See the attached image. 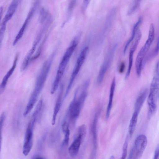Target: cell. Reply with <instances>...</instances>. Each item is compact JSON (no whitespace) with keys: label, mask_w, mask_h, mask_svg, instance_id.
Masks as SVG:
<instances>
[{"label":"cell","mask_w":159,"mask_h":159,"mask_svg":"<svg viewBox=\"0 0 159 159\" xmlns=\"http://www.w3.org/2000/svg\"><path fill=\"white\" fill-rule=\"evenodd\" d=\"M117 45H114L109 51L99 70L97 78V83L98 84L102 82L105 74L111 65L114 56Z\"/></svg>","instance_id":"obj_6"},{"label":"cell","mask_w":159,"mask_h":159,"mask_svg":"<svg viewBox=\"0 0 159 159\" xmlns=\"http://www.w3.org/2000/svg\"><path fill=\"white\" fill-rule=\"evenodd\" d=\"M79 38V36H76L73 39L61 60L56 75L52 85L51 90V93L52 94L55 92L58 88L66 67L78 44Z\"/></svg>","instance_id":"obj_2"},{"label":"cell","mask_w":159,"mask_h":159,"mask_svg":"<svg viewBox=\"0 0 159 159\" xmlns=\"http://www.w3.org/2000/svg\"><path fill=\"white\" fill-rule=\"evenodd\" d=\"M18 58V55L17 54L15 57L11 67L7 73L2 79L0 84V95L5 90L8 80L14 71L16 66Z\"/></svg>","instance_id":"obj_11"},{"label":"cell","mask_w":159,"mask_h":159,"mask_svg":"<svg viewBox=\"0 0 159 159\" xmlns=\"http://www.w3.org/2000/svg\"><path fill=\"white\" fill-rule=\"evenodd\" d=\"M35 123L30 121L25 134L22 149L23 153L27 156L32 148L33 145V131Z\"/></svg>","instance_id":"obj_7"},{"label":"cell","mask_w":159,"mask_h":159,"mask_svg":"<svg viewBox=\"0 0 159 159\" xmlns=\"http://www.w3.org/2000/svg\"><path fill=\"white\" fill-rule=\"evenodd\" d=\"M88 49L89 47L88 46L84 47L82 50L77 59L71 74L69 84L62 99L63 102L66 99L69 94L74 82L84 61Z\"/></svg>","instance_id":"obj_3"},{"label":"cell","mask_w":159,"mask_h":159,"mask_svg":"<svg viewBox=\"0 0 159 159\" xmlns=\"http://www.w3.org/2000/svg\"><path fill=\"white\" fill-rule=\"evenodd\" d=\"M125 64L124 62H123L121 63L119 70V72L120 73H121L124 72L125 68Z\"/></svg>","instance_id":"obj_27"},{"label":"cell","mask_w":159,"mask_h":159,"mask_svg":"<svg viewBox=\"0 0 159 159\" xmlns=\"http://www.w3.org/2000/svg\"><path fill=\"white\" fill-rule=\"evenodd\" d=\"M142 22V18L140 17L138 21L134 25L133 28L132 34L126 43L123 49V53L125 54L126 51L131 42L133 40L135 37L136 34L139 28V27Z\"/></svg>","instance_id":"obj_18"},{"label":"cell","mask_w":159,"mask_h":159,"mask_svg":"<svg viewBox=\"0 0 159 159\" xmlns=\"http://www.w3.org/2000/svg\"><path fill=\"white\" fill-rule=\"evenodd\" d=\"M111 159H114L115 158L113 156H112L110 158Z\"/></svg>","instance_id":"obj_31"},{"label":"cell","mask_w":159,"mask_h":159,"mask_svg":"<svg viewBox=\"0 0 159 159\" xmlns=\"http://www.w3.org/2000/svg\"><path fill=\"white\" fill-rule=\"evenodd\" d=\"M148 143L146 136L143 134L139 135L136 139L134 146L130 150L133 158H140L145 149Z\"/></svg>","instance_id":"obj_5"},{"label":"cell","mask_w":159,"mask_h":159,"mask_svg":"<svg viewBox=\"0 0 159 159\" xmlns=\"http://www.w3.org/2000/svg\"><path fill=\"white\" fill-rule=\"evenodd\" d=\"M148 94V90L145 89L139 94L136 101L134 105V111L139 113L146 99Z\"/></svg>","instance_id":"obj_17"},{"label":"cell","mask_w":159,"mask_h":159,"mask_svg":"<svg viewBox=\"0 0 159 159\" xmlns=\"http://www.w3.org/2000/svg\"><path fill=\"white\" fill-rule=\"evenodd\" d=\"M159 146H158L155 151L154 155V159H157L159 156Z\"/></svg>","instance_id":"obj_28"},{"label":"cell","mask_w":159,"mask_h":159,"mask_svg":"<svg viewBox=\"0 0 159 159\" xmlns=\"http://www.w3.org/2000/svg\"><path fill=\"white\" fill-rule=\"evenodd\" d=\"M5 114L4 112L2 113L0 116V153L1 148L2 127L5 119Z\"/></svg>","instance_id":"obj_21"},{"label":"cell","mask_w":159,"mask_h":159,"mask_svg":"<svg viewBox=\"0 0 159 159\" xmlns=\"http://www.w3.org/2000/svg\"><path fill=\"white\" fill-rule=\"evenodd\" d=\"M48 16L47 11L44 8H42L40 11L39 17L40 22L43 23L46 19Z\"/></svg>","instance_id":"obj_22"},{"label":"cell","mask_w":159,"mask_h":159,"mask_svg":"<svg viewBox=\"0 0 159 159\" xmlns=\"http://www.w3.org/2000/svg\"><path fill=\"white\" fill-rule=\"evenodd\" d=\"M6 24L2 23L0 27V47L5 32Z\"/></svg>","instance_id":"obj_25"},{"label":"cell","mask_w":159,"mask_h":159,"mask_svg":"<svg viewBox=\"0 0 159 159\" xmlns=\"http://www.w3.org/2000/svg\"><path fill=\"white\" fill-rule=\"evenodd\" d=\"M149 48L144 45L140 49L137 55L135 61V69L137 76L141 75V70L144 57Z\"/></svg>","instance_id":"obj_10"},{"label":"cell","mask_w":159,"mask_h":159,"mask_svg":"<svg viewBox=\"0 0 159 159\" xmlns=\"http://www.w3.org/2000/svg\"><path fill=\"white\" fill-rule=\"evenodd\" d=\"M141 0H134L132 6L130 7L128 12V14H131L133 13L139 7Z\"/></svg>","instance_id":"obj_24"},{"label":"cell","mask_w":159,"mask_h":159,"mask_svg":"<svg viewBox=\"0 0 159 159\" xmlns=\"http://www.w3.org/2000/svg\"><path fill=\"white\" fill-rule=\"evenodd\" d=\"M139 114L134 111L131 119L129 127V135L133 134L136 127Z\"/></svg>","instance_id":"obj_19"},{"label":"cell","mask_w":159,"mask_h":159,"mask_svg":"<svg viewBox=\"0 0 159 159\" xmlns=\"http://www.w3.org/2000/svg\"><path fill=\"white\" fill-rule=\"evenodd\" d=\"M43 158V157H42L41 156L39 155H35L34 156V157L33 158L34 159H41Z\"/></svg>","instance_id":"obj_30"},{"label":"cell","mask_w":159,"mask_h":159,"mask_svg":"<svg viewBox=\"0 0 159 159\" xmlns=\"http://www.w3.org/2000/svg\"><path fill=\"white\" fill-rule=\"evenodd\" d=\"M159 50V40L158 39L156 47L155 48L154 50L153 51V52L152 54V56L155 57L156 56L158 53Z\"/></svg>","instance_id":"obj_26"},{"label":"cell","mask_w":159,"mask_h":159,"mask_svg":"<svg viewBox=\"0 0 159 159\" xmlns=\"http://www.w3.org/2000/svg\"><path fill=\"white\" fill-rule=\"evenodd\" d=\"M128 147V137L127 136L125 140L122 148V154L121 159H124L126 157Z\"/></svg>","instance_id":"obj_23"},{"label":"cell","mask_w":159,"mask_h":159,"mask_svg":"<svg viewBox=\"0 0 159 159\" xmlns=\"http://www.w3.org/2000/svg\"><path fill=\"white\" fill-rule=\"evenodd\" d=\"M22 0H12L9 5L2 23L6 24L11 18Z\"/></svg>","instance_id":"obj_12"},{"label":"cell","mask_w":159,"mask_h":159,"mask_svg":"<svg viewBox=\"0 0 159 159\" xmlns=\"http://www.w3.org/2000/svg\"><path fill=\"white\" fill-rule=\"evenodd\" d=\"M135 51L133 49L130 48L129 53V65L127 72L125 75V78L127 79L129 77L132 67L133 63V57L134 52Z\"/></svg>","instance_id":"obj_20"},{"label":"cell","mask_w":159,"mask_h":159,"mask_svg":"<svg viewBox=\"0 0 159 159\" xmlns=\"http://www.w3.org/2000/svg\"><path fill=\"white\" fill-rule=\"evenodd\" d=\"M3 12V8L2 7H0V20L2 18Z\"/></svg>","instance_id":"obj_29"},{"label":"cell","mask_w":159,"mask_h":159,"mask_svg":"<svg viewBox=\"0 0 159 159\" xmlns=\"http://www.w3.org/2000/svg\"><path fill=\"white\" fill-rule=\"evenodd\" d=\"M158 98L153 94L149 93L148 98V118L150 119L155 112L156 108V101Z\"/></svg>","instance_id":"obj_15"},{"label":"cell","mask_w":159,"mask_h":159,"mask_svg":"<svg viewBox=\"0 0 159 159\" xmlns=\"http://www.w3.org/2000/svg\"><path fill=\"white\" fill-rule=\"evenodd\" d=\"M37 5V4L35 3L30 11L24 22L14 40L13 43V46H15L23 36L27 25L34 13Z\"/></svg>","instance_id":"obj_8"},{"label":"cell","mask_w":159,"mask_h":159,"mask_svg":"<svg viewBox=\"0 0 159 159\" xmlns=\"http://www.w3.org/2000/svg\"><path fill=\"white\" fill-rule=\"evenodd\" d=\"M63 88V85L62 84H61L59 89V93L55 105L52 116L51 124L52 125H54L55 124L57 116L61 109L63 102L62 97Z\"/></svg>","instance_id":"obj_9"},{"label":"cell","mask_w":159,"mask_h":159,"mask_svg":"<svg viewBox=\"0 0 159 159\" xmlns=\"http://www.w3.org/2000/svg\"><path fill=\"white\" fill-rule=\"evenodd\" d=\"M98 113L97 112L95 115L91 127V132L92 137L93 150L92 155H95L97 148V124L98 117Z\"/></svg>","instance_id":"obj_13"},{"label":"cell","mask_w":159,"mask_h":159,"mask_svg":"<svg viewBox=\"0 0 159 159\" xmlns=\"http://www.w3.org/2000/svg\"><path fill=\"white\" fill-rule=\"evenodd\" d=\"M61 128L64 136L61 144V150L64 151L68 145L70 135L69 124L66 120H65L63 122Z\"/></svg>","instance_id":"obj_14"},{"label":"cell","mask_w":159,"mask_h":159,"mask_svg":"<svg viewBox=\"0 0 159 159\" xmlns=\"http://www.w3.org/2000/svg\"><path fill=\"white\" fill-rule=\"evenodd\" d=\"M90 80H86L82 85V90L78 97V88L75 90L73 99L69 106L67 113V116L70 121L73 123L75 122L79 117L81 110L86 98L88 89L89 86Z\"/></svg>","instance_id":"obj_1"},{"label":"cell","mask_w":159,"mask_h":159,"mask_svg":"<svg viewBox=\"0 0 159 159\" xmlns=\"http://www.w3.org/2000/svg\"><path fill=\"white\" fill-rule=\"evenodd\" d=\"M116 84V79L113 78L110 87V95L108 103L106 113V118L107 119L110 116L111 111L112 107L113 99Z\"/></svg>","instance_id":"obj_16"},{"label":"cell","mask_w":159,"mask_h":159,"mask_svg":"<svg viewBox=\"0 0 159 159\" xmlns=\"http://www.w3.org/2000/svg\"><path fill=\"white\" fill-rule=\"evenodd\" d=\"M86 133L87 128L85 125L83 124L79 127L77 134L68 148V152L70 157H74L77 156Z\"/></svg>","instance_id":"obj_4"}]
</instances>
